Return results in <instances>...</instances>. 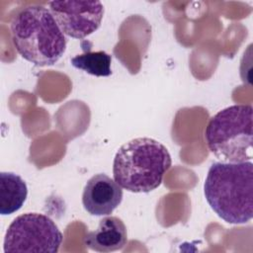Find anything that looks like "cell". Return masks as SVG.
Returning <instances> with one entry per match:
<instances>
[{
	"label": "cell",
	"instance_id": "1",
	"mask_svg": "<svg viewBox=\"0 0 253 253\" xmlns=\"http://www.w3.org/2000/svg\"><path fill=\"white\" fill-rule=\"evenodd\" d=\"M212 211L224 221L243 224L253 216V163L214 162L204 184Z\"/></svg>",
	"mask_w": 253,
	"mask_h": 253
},
{
	"label": "cell",
	"instance_id": "2",
	"mask_svg": "<svg viewBox=\"0 0 253 253\" xmlns=\"http://www.w3.org/2000/svg\"><path fill=\"white\" fill-rule=\"evenodd\" d=\"M171 164V155L161 142L137 137L117 151L113 162L114 180L126 191L149 193L161 185Z\"/></svg>",
	"mask_w": 253,
	"mask_h": 253
},
{
	"label": "cell",
	"instance_id": "3",
	"mask_svg": "<svg viewBox=\"0 0 253 253\" xmlns=\"http://www.w3.org/2000/svg\"><path fill=\"white\" fill-rule=\"evenodd\" d=\"M12 42L26 60L38 66L53 65L66 49V39L47 8L29 6L11 23Z\"/></svg>",
	"mask_w": 253,
	"mask_h": 253
},
{
	"label": "cell",
	"instance_id": "4",
	"mask_svg": "<svg viewBox=\"0 0 253 253\" xmlns=\"http://www.w3.org/2000/svg\"><path fill=\"white\" fill-rule=\"evenodd\" d=\"M205 138L211 152L221 162H245L253 157V108L231 105L209 121Z\"/></svg>",
	"mask_w": 253,
	"mask_h": 253
},
{
	"label": "cell",
	"instance_id": "5",
	"mask_svg": "<svg viewBox=\"0 0 253 253\" xmlns=\"http://www.w3.org/2000/svg\"><path fill=\"white\" fill-rule=\"evenodd\" d=\"M62 240L61 231L49 216L27 212L18 215L8 226L4 238V252L56 253Z\"/></svg>",
	"mask_w": 253,
	"mask_h": 253
},
{
	"label": "cell",
	"instance_id": "6",
	"mask_svg": "<svg viewBox=\"0 0 253 253\" xmlns=\"http://www.w3.org/2000/svg\"><path fill=\"white\" fill-rule=\"evenodd\" d=\"M48 10L62 33L82 40L101 26L104 6L100 1H51Z\"/></svg>",
	"mask_w": 253,
	"mask_h": 253
},
{
	"label": "cell",
	"instance_id": "7",
	"mask_svg": "<svg viewBox=\"0 0 253 253\" xmlns=\"http://www.w3.org/2000/svg\"><path fill=\"white\" fill-rule=\"evenodd\" d=\"M123 201L122 187L106 174L92 176L86 183L82 204L92 215H109Z\"/></svg>",
	"mask_w": 253,
	"mask_h": 253
},
{
	"label": "cell",
	"instance_id": "8",
	"mask_svg": "<svg viewBox=\"0 0 253 253\" xmlns=\"http://www.w3.org/2000/svg\"><path fill=\"white\" fill-rule=\"evenodd\" d=\"M84 245L97 252H113L122 249L127 242V231L124 221L117 216L102 218L98 227L83 238Z\"/></svg>",
	"mask_w": 253,
	"mask_h": 253
},
{
	"label": "cell",
	"instance_id": "9",
	"mask_svg": "<svg viewBox=\"0 0 253 253\" xmlns=\"http://www.w3.org/2000/svg\"><path fill=\"white\" fill-rule=\"evenodd\" d=\"M28 196L26 182L13 172L0 173V213L12 214L24 205Z\"/></svg>",
	"mask_w": 253,
	"mask_h": 253
},
{
	"label": "cell",
	"instance_id": "10",
	"mask_svg": "<svg viewBox=\"0 0 253 253\" xmlns=\"http://www.w3.org/2000/svg\"><path fill=\"white\" fill-rule=\"evenodd\" d=\"M111 63L112 56L104 50H86L71 58L72 66L97 77L110 76L112 74Z\"/></svg>",
	"mask_w": 253,
	"mask_h": 253
}]
</instances>
